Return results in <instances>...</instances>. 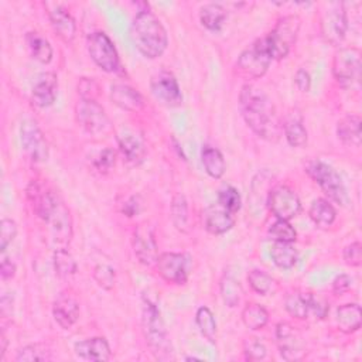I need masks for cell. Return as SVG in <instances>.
<instances>
[{
  "label": "cell",
  "mask_w": 362,
  "mask_h": 362,
  "mask_svg": "<svg viewBox=\"0 0 362 362\" xmlns=\"http://www.w3.org/2000/svg\"><path fill=\"white\" fill-rule=\"evenodd\" d=\"M76 356L92 362H106L112 358L109 342L102 337H92L74 345Z\"/></svg>",
  "instance_id": "cell-18"
},
{
  "label": "cell",
  "mask_w": 362,
  "mask_h": 362,
  "mask_svg": "<svg viewBox=\"0 0 362 362\" xmlns=\"http://www.w3.org/2000/svg\"><path fill=\"white\" fill-rule=\"evenodd\" d=\"M225 18L226 10L219 3H208L199 10V21L209 31H219Z\"/></svg>",
  "instance_id": "cell-30"
},
{
  "label": "cell",
  "mask_w": 362,
  "mask_h": 362,
  "mask_svg": "<svg viewBox=\"0 0 362 362\" xmlns=\"http://www.w3.org/2000/svg\"><path fill=\"white\" fill-rule=\"evenodd\" d=\"M332 74L342 88H354L361 79V51L355 47L339 48L332 58Z\"/></svg>",
  "instance_id": "cell-8"
},
{
  "label": "cell",
  "mask_w": 362,
  "mask_h": 362,
  "mask_svg": "<svg viewBox=\"0 0 362 362\" xmlns=\"http://www.w3.org/2000/svg\"><path fill=\"white\" fill-rule=\"evenodd\" d=\"M344 260L351 267H359L362 263V245L361 242L355 240L345 246L344 249Z\"/></svg>",
  "instance_id": "cell-49"
},
{
  "label": "cell",
  "mask_w": 362,
  "mask_h": 362,
  "mask_svg": "<svg viewBox=\"0 0 362 362\" xmlns=\"http://www.w3.org/2000/svg\"><path fill=\"white\" fill-rule=\"evenodd\" d=\"M54 269L59 277H69L76 272V262L66 247H58L54 252Z\"/></svg>",
  "instance_id": "cell-37"
},
{
  "label": "cell",
  "mask_w": 362,
  "mask_h": 362,
  "mask_svg": "<svg viewBox=\"0 0 362 362\" xmlns=\"http://www.w3.org/2000/svg\"><path fill=\"white\" fill-rule=\"evenodd\" d=\"M88 54L92 61L105 72H116L120 68L117 49L110 37L103 31L90 33L86 38Z\"/></svg>",
  "instance_id": "cell-10"
},
{
  "label": "cell",
  "mask_w": 362,
  "mask_h": 362,
  "mask_svg": "<svg viewBox=\"0 0 362 362\" xmlns=\"http://www.w3.org/2000/svg\"><path fill=\"white\" fill-rule=\"evenodd\" d=\"M320 27L324 40L329 44L338 45L345 38L348 30V17L344 3H328L325 10L321 13Z\"/></svg>",
  "instance_id": "cell-12"
},
{
  "label": "cell",
  "mask_w": 362,
  "mask_h": 362,
  "mask_svg": "<svg viewBox=\"0 0 362 362\" xmlns=\"http://www.w3.org/2000/svg\"><path fill=\"white\" fill-rule=\"evenodd\" d=\"M204 228L212 235H223L235 225V216L222 205H209L202 212Z\"/></svg>",
  "instance_id": "cell-17"
},
{
  "label": "cell",
  "mask_w": 362,
  "mask_h": 362,
  "mask_svg": "<svg viewBox=\"0 0 362 362\" xmlns=\"http://www.w3.org/2000/svg\"><path fill=\"white\" fill-rule=\"evenodd\" d=\"M25 42H27V48H28L31 57L35 61H38L41 64H49L51 62V59L54 57L52 45L40 33H35V31L27 33Z\"/></svg>",
  "instance_id": "cell-28"
},
{
  "label": "cell",
  "mask_w": 362,
  "mask_h": 362,
  "mask_svg": "<svg viewBox=\"0 0 362 362\" xmlns=\"http://www.w3.org/2000/svg\"><path fill=\"white\" fill-rule=\"evenodd\" d=\"M27 197L33 211L48 225L52 240L61 247H65L72 238V221L61 197L54 189L37 181L30 182Z\"/></svg>",
  "instance_id": "cell-1"
},
{
  "label": "cell",
  "mask_w": 362,
  "mask_h": 362,
  "mask_svg": "<svg viewBox=\"0 0 362 362\" xmlns=\"http://www.w3.org/2000/svg\"><path fill=\"white\" fill-rule=\"evenodd\" d=\"M351 284H352V279L351 276L342 273L339 276H337L332 281V293L339 296V294H344L346 293L349 288H351Z\"/></svg>",
  "instance_id": "cell-51"
},
{
  "label": "cell",
  "mask_w": 362,
  "mask_h": 362,
  "mask_svg": "<svg viewBox=\"0 0 362 362\" xmlns=\"http://www.w3.org/2000/svg\"><path fill=\"white\" fill-rule=\"evenodd\" d=\"M270 256L273 263L283 270L293 269L298 260L296 247L287 242H273L270 247Z\"/></svg>",
  "instance_id": "cell-29"
},
{
  "label": "cell",
  "mask_w": 362,
  "mask_h": 362,
  "mask_svg": "<svg viewBox=\"0 0 362 362\" xmlns=\"http://www.w3.org/2000/svg\"><path fill=\"white\" fill-rule=\"evenodd\" d=\"M171 219L174 226L181 230H188V205L182 194H175L171 201Z\"/></svg>",
  "instance_id": "cell-36"
},
{
  "label": "cell",
  "mask_w": 362,
  "mask_h": 362,
  "mask_svg": "<svg viewBox=\"0 0 362 362\" xmlns=\"http://www.w3.org/2000/svg\"><path fill=\"white\" fill-rule=\"evenodd\" d=\"M243 355L246 361H262L266 358V346L259 338L250 337L243 341Z\"/></svg>",
  "instance_id": "cell-45"
},
{
  "label": "cell",
  "mask_w": 362,
  "mask_h": 362,
  "mask_svg": "<svg viewBox=\"0 0 362 362\" xmlns=\"http://www.w3.org/2000/svg\"><path fill=\"white\" fill-rule=\"evenodd\" d=\"M116 163V153L112 148H105L99 153V156L95 158L93 165L98 171L106 173L109 171Z\"/></svg>",
  "instance_id": "cell-50"
},
{
  "label": "cell",
  "mask_w": 362,
  "mask_h": 362,
  "mask_svg": "<svg viewBox=\"0 0 362 362\" xmlns=\"http://www.w3.org/2000/svg\"><path fill=\"white\" fill-rule=\"evenodd\" d=\"M284 136L291 147H304L307 144V130L298 116H290L283 124Z\"/></svg>",
  "instance_id": "cell-33"
},
{
  "label": "cell",
  "mask_w": 362,
  "mask_h": 362,
  "mask_svg": "<svg viewBox=\"0 0 362 362\" xmlns=\"http://www.w3.org/2000/svg\"><path fill=\"white\" fill-rule=\"evenodd\" d=\"M239 110L245 123L264 140H276L280 133L279 117L270 98L255 85L246 83L239 93Z\"/></svg>",
  "instance_id": "cell-2"
},
{
  "label": "cell",
  "mask_w": 362,
  "mask_h": 362,
  "mask_svg": "<svg viewBox=\"0 0 362 362\" xmlns=\"http://www.w3.org/2000/svg\"><path fill=\"white\" fill-rule=\"evenodd\" d=\"M76 89L79 98L86 100H96L100 90L98 82L93 78H81L76 85Z\"/></svg>",
  "instance_id": "cell-47"
},
{
  "label": "cell",
  "mask_w": 362,
  "mask_h": 362,
  "mask_svg": "<svg viewBox=\"0 0 362 362\" xmlns=\"http://www.w3.org/2000/svg\"><path fill=\"white\" fill-rule=\"evenodd\" d=\"M308 215L314 222V225H317L321 229L329 228L337 219V211L334 205L325 198L314 199L310 205Z\"/></svg>",
  "instance_id": "cell-26"
},
{
  "label": "cell",
  "mask_w": 362,
  "mask_h": 362,
  "mask_svg": "<svg viewBox=\"0 0 362 362\" xmlns=\"http://www.w3.org/2000/svg\"><path fill=\"white\" fill-rule=\"evenodd\" d=\"M110 100L123 110L136 112L143 107V96L141 93L124 83H115L110 88Z\"/></svg>",
  "instance_id": "cell-22"
},
{
  "label": "cell",
  "mask_w": 362,
  "mask_h": 362,
  "mask_svg": "<svg viewBox=\"0 0 362 362\" xmlns=\"http://www.w3.org/2000/svg\"><path fill=\"white\" fill-rule=\"evenodd\" d=\"M119 150L123 157L132 164H140L146 157V150L143 143L133 134H123L117 139Z\"/></svg>",
  "instance_id": "cell-32"
},
{
  "label": "cell",
  "mask_w": 362,
  "mask_h": 362,
  "mask_svg": "<svg viewBox=\"0 0 362 362\" xmlns=\"http://www.w3.org/2000/svg\"><path fill=\"white\" fill-rule=\"evenodd\" d=\"M195 322L201 335L205 339H208L211 344H215L216 342V320L214 313L205 305L199 307L195 313Z\"/></svg>",
  "instance_id": "cell-34"
},
{
  "label": "cell",
  "mask_w": 362,
  "mask_h": 362,
  "mask_svg": "<svg viewBox=\"0 0 362 362\" xmlns=\"http://www.w3.org/2000/svg\"><path fill=\"white\" fill-rule=\"evenodd\" d=\"M20 137H21V144L24 151L28 154V157L33 161L42 163L48 158V154H49L48 143L35 120L25 119L21 123Z\"/></svg>",
  "instance_id": "cell-14"
},
{
  "label": "cell",
  "mask_w": 362,
  "mask_h": 362,
  "mask_svg": "<svg viewBox=\"0 0 362 362\" xmlns=\"http://www.w3.org/2000/svg\"><path fill=\"white\" fill-rule=\"evenodd\" d=\"M52 315L61 328L69 329L79 318V304L71 294L64 293L54 301Z\"/></svg>",
  "instance_id": "cell-20"
},
{
  "label": "cell",
  "mask_w": 362,
  "mask_h": 362,
  "mask_svg": "<svg viewBox=\"0 0 362 362\" xmlns=\"http://www.w3.org/2000/svg\"><path fill=\"white\" fill-rule=\"evenodd\" d=\"M133 252L137 260L144 266L156 264L158 259V247L151 228L140 225L133 235Z\"/></svg>",
  "instance_id": "cell-16"
},
{
  "label": "cell",
  "mask_w": 362,
  "mask_h": 362,
  "mask_svg": "<svg viewBox=\"0 0 362 362\" xmlns=\"http://www.w3.org/2000/svg\"><path fill=\"white\" fill-rule=\"evenodd\" d=\"M284 308L291 317L298 318V320H305L310 314L305 293L294 291V293L287 294L284 298Z\"/></svg>",
  "instance_id": "cell-35"
},
{
  "label": "cell",
  "mask_w": 362,
  "mask_h": 362,
  "mask_svg": "<svg viewBox=\"0 0 362 362\" xmlns=\"http://www.w3.org/2000/svg\"><path fill=\"white\" fill-rule=\"evenodd\" d=\"M153 96L164 106L175 107L182 103V93L177 78L170 71H160L150 81Z\"/></svg>",
  "instance_id": "cell-15"
},
{
  "label": "cell",
  "mask_w": 362,
  "mask_h": 362,
  "mask_svg": "<svg viewBox=\"0 0 362 362\" xmlns=\"http://www.w3.org/2000/svg\"><path fill=\"white\" fill-rule=\"evenodd\" d=\"M269 173H266V171H262V173H259L255 178H253V182H252V188L253 189H257V191H263V189H269L267 188V184H269ZM266 195H263V194H260L259 195V192H250V206H252V209H253V212H255V208H257V211L260 209L262 211V205H266ZM257 211H256V214H257Z\"/></svg>",
  "instance_id": "cell-43"
},
{
  "label": "cell",
  "mask_w": 362,
  "mask_h": 362,
  "mask_svg": "<svg viewBox=\"0 0 362 362\" xmlns=\"http://www.w3.org/2000/svg\"><path fill=\"white\" fill-rule=\"evenodd\" d=\"M247 281H249L252 290L260 296H266L272 290L273 283H274L273 277L269 273L259 270V269H253L247 273Z\"/></svg>",
  "instance_id": "cell-41"
},
{
  "label": "cell",
  "mask_w": 362,
  "mask_h": 362,
  "mask_svg": "<svg viewBox=\"0 0 362 362\" xmlns=\"http://www.w3.org/2000/svg\"><path fill=\"white\" fill-rule=\"evenodd\" d=\"M362 324L361 305L356 303L344 304L337 310V325L344 334L356 332Z\"/></svg>",
  "instance_id": "cell-24"
},
{
  "label": "cell",
  "mask_w": 362,
  "mask_h": 362,
  "mask_svg": "<svg viewBox=\"0 0 362 362\" xmlns=\"http://www.w3.org/2000/svg\"><path fill=\"white\" fill-rule=\"evenodd\" d=\"M17 235V223L10 218H3L0 222V252L4 253L7 246Z\"/></svg>",
  "instance_id": "cell-46"
},
{
  "label": "cell",
  "mask_w": 362,
  "mask_h": 362,
  "mask_svg": "<svg viewBox=\"0 0 362 362\" xmlns=\"http://www.w3.org/2000/svg\"><path fill=\"white\" fill-rule=\"evenodd\" d=\"M276 338L280 349V355L286 361H294L301 358L303 349L300 341L296 338L293 327L288 322H279L276 327Z\"/></svg>",
  "instance_id": "cell-21"
},
{
  "label": "cell",
  "mask_w": 362,
  "mask_h": 362,
  "mask_svg": "<svg viewBox=\"0 0 362 362\" xmlns=\"http://www.w3.org/2000/svg\"><path fill=\"white\" fill-rule=\"evenodd\" d=\"M130 38L136 49L148 59L160 58L168 45L165 27L150 10L136 13L130 25Z\"/></svg>",
  "instance_id": "cell-3"
},
{
  "label": "cell",
  "mask_w": 362,
  "mask_h": 362,
  "mask_svg": "<svg viewBox=\"0 0 362 362\" xmlns=\"http://www.w3.org/2000/svg\"><path fill=\"white\" fill-rule=\"evenodd\" d=\"M240 317H242V321H243L245 327L252 329V331L263 329L266 327V324L269 322L267 310L263 305L257 304V303L246 304L242 310Z\"/></svg>",
  "instance_id": "cell-31"
},
{
  "label": "cell",
  "mask_w": 362,
  "mask_h": 362,
  "mask_svg": "<svg viewBox=\"0 0 362 362\" xmlns=\"http://www.w3.org/2000/svg\"><path fill=\"white\" fill-rule=\"evenodd\" d=\"M266 205L276 219L290 221L301 212V201L298 195L287 185H276L270 188Z\"/></svg>",
  "instance_id": "cell-13"
},
{
  "label": "cell",
  "mask_w": 362,
  "mask_h": 362,
  "mask_svg": "<svg viewBox=\"0 0 362 362\" xmlns=\"http://www.w3.org/2000/svg\"><path fill=\"white\" fill-rule=\"evenodd\" d=\"M242 287L239 284V281H236L233 277L230 276H225L221 280V296L223 303L229 307L233 308L240 303L242 298Z\"/></svg>",
  "instance_id": "cell-38"
},
{
  "label": "cell",
  "mask_w": 362,
  "mask_h": 362,
  "mask_svg": "<svg viewBox=\"0 0 362 362\" xmlns=\"http://www.w3.org/2000/svg\"><path fill=\"white\" fill-rule=\"evenodd\" d=\"M58 95V78L54 72H45L38 76L33 92L31 99L38 107H49Z\"/></svg>",
  "instance_id": "cell-19"
},
{
  "label": "cell",
  "mask_w": 362,
  "mask_h": 362,
  "mask_svg": "<svg viewBox=\"0 0 362 362\" xmlns=\"http://www.w3.org/2000/svg\"><path fill=\"white\" fill-rule=\"evenodd\" d=\"M75 116L76 122L90 136L103 137L112 130L110 119L107 117L103 106L98 100L79 99L75 106Z\"/></svg>",
  "instance_id": "cell-9"
},
{
  "label": "cell",
  "mask_w": 362,
  "mask_h": 362,
  "mask_svg": "<svg viewBox=\"0 0 362 362\" xmlns=\"http://www.w3.org/2000/svg\"><path fill=\"white\" fill-rule=\"evenodd\" d=\"M141 325L144 338L151 349V354L160 361L174 359V351L171 341L168 339L165 324L163 321L157 303L150 297L143 298Z\"/></svg>",
  "instance_id": "cell-4"
},
{
  "label": "cell",
  "mask_w": 362,
  "mask_h": 362,
  "mask_svg": "<svg viewBox=\"0 0 362 362\" xmlns=\"http://www.w3.org/2000/svg\"><path fill=\"white\" fill-rule=\"evenodd\" d=\"M218 204L222 205L229 212L236 214L242 206V198L239 191L230 185L221 188L218 192Z\"/></svg>",
  "instance_id": "cell-42"
},
{
  "label": "cell",
  "mask_w": 362,
  "mask_h": 362,
  "mask_svg": "<svg viewBox=\"0 0 362 362\" xmlns=\"http://www.w3.org/2000/svg\"><path fill=\"white\" fill-rule=\"evenodd\" d=\"M51 351L42 345V344H31L24 348H21L17 355L16 361L17 362H33V361H49Z\"/></svg>",
  "instance_id": "cell-40"
},
{
  "label": "cell",
  "mask_w": 362,
  "mask_h": 362,
  "mask_svg": "<svg viewBox=\"0 0 362 362\" xmlns=\"http://www.w3.org/2000/svg\"><path fill=\"white\" fill-rule=\"evenodd\" d=\"M305 297H307L310 313L314 314L315 318H320V320L325 318L328 311H329L328 303L322 297H320V296H317L314 293H305Z\"/></svg>",
  "instance_id": "cell-48"
},
{
  "label": "cell",
  "mask_w": 362,
  "mask_h": 362,
  "mask_svg": "<svg viewBox=\"0 0 362 362\" xmlns=\"http://www.w3.org/2000/svg\"><path fill=\"white\" fill-rule=\"evenodd\" d=\"M140 209H141V199L139 195H132L129 199L124 201V204L122 206V212L129 218L137 215L140 212Z\"/></svg>",
  "instance_id": "cell-52"
},
{
  "label": "cell",
  "mask_w": 362,
  "mask_h": 362,
  "mask_svg": "<svg viewBox=\"0 0 362 362\" xmlns=\"http://www.w3.org/2000/svg\"><path fill=\"white\" fill-rule=\"evenodd\" d=\"M338 139L348 146H361V117L358 115H346L337 124Z\"/></svg>",
  "instance_id": "cell-25"
},
{
  "label": "cell",
  "mask_w": 362,
  "mask_h": 362,
  "mask_svg": "<svg viewBox=\"0 0 362 362\" xmlns=\"http://www.w3.org/2000/svg\"><path fill=\"white\" fill-rule=\"evenodd\" d=\"M0 274L3 280H10L16 274V264L6 256H3L0 262Z\"/></svg>",
  "instance_id": "cell-54"
},
{
  "label": "cell",
  "mask_w": 362,
  "mask_h": 362,
  "mask_svg": "<svg viewBox=\"0 0 362 362\" xmlns=\"http://www.w3.org/2000/svg\"><path fill=\"white\" fill-rule=\"evenodd\" d=\"M294 82L301 92H308L311 88V76L308 71H305L304 68H298L294 75Z\"/></svg>",
  "instance_id": "cell-53"
},
{
  "label": "cell",
  "mask_w": 362,
  "mask_h": 362,
  "mask_svg": "<svg viewBox=\"0 0 362 362\" xmlns=\"http://www.w3.org/2000/svg\"><path fill=\"white\" fill-rule=\"evenodd\" d=\"M201 163L205 168V173L215 180L223 177L226 171V163L222 153L211 146H204L201 150Z\"/></svg>",
  "instance_id": "cell-27"
},
{
  "label": "cell",
  "mask_w": 362,
  "mask_h": 362,
  "mask_svg": "<svg viewBox=\"0 0 362 362\" xmlns=\"http://www.w3.org/2000/svg\"><path fill=\"white\" fill-rule=\"evenodd\" d=\"M0 361L4 358V354H6V349H7V337L4 334V331H1V335H0Z\"/></svg>",
  "instance_id": "cell-55"
},
{
  "label": "cell",
  "mask_w": 362,
  "mask_h": 362,
  "mask_svg": "<svg viewBox=\"0 0 362 362\" xmlns=\"http://www.w3.org/2000/svg\"><path fill=\"white\" fill-rule=\"evenodd\" d=\"M92 276H93V280L98 283V286L105 290L113 288V286L116 283V272L113 267H110L107 264H98L93 269Z\"/></svg>",
  "instance_id": "cell-44"
},
{
  "label": "cell",
  "mask_w": 362,
  "mask_h": 362,
  "mask_svg": "<svg viewBox=\"0 0 362 362\" xmlns=\"http://www.w3.org/2000/svg\"><path fill=\"white\" fill-rule=\"evenodd\" d=\"M305 173L320 185L328 199L339 205H345L348 202L345 184L334 167L321 160H311L305 164Z\"/></svg>",
  "instance_id": "cell-5"
},
{
  "label": "cell",
  "mask_w": 362,
  "mask_h": 362,
  "mask_svg": "<svg viewBox=\"0 0 362 362\" xmlns=\"http://www.w3.org/2000/svg\"><path fill=\"white\" fill-rule=\"evenodd\" d=\"M272 59L266 37H262L240 52L235 69L245 79H259L267 72Z\"/></svg>",
  "instance_id": "cell-6"
},
{
  "label": "cell",
  "mask_w": 362,
  "mask_h": 362,
  "mask_svg": "<svg viewBox=\"0 0 362 362\" xmlns=\"http://www.w3.org/2000/svg\"><path fill=\"white\" fill-rule=\"evenodd\" d=\"M158 274L168 283L185 284L192 272V257L187 253L165 252L156 262Z\"/></svg>",
  "instance_id": "cell-11"
},
{
  "label": "cell",
  "mask_w": 362,
  "mask_h": 362,
  "mask_svg": "<svg viewBox=\"0 0 362 362\" xmlns=\"http://www.w3.org/2000/svg\"><path fill=\"white\" fill-rule=\"evenodd\" d=\"M300 25L301 20L297 14L283 16L277 20L274 28L267 35H264L273 59H281L287 57L291 47L296 44Z\"/></svg>",
  "instance_id": "cell-7"
},
{
  "label": "cell",
  "mask_w": 362,
  "mask_h": 362,
  "mask_svg": "<svg viewBox=\"0 0 362 362\" xmlns=\"http://www.w3.org/2000/svg\"><path fill=\"white\" fill-rule=\"evenodd\" d=\"M48 16H49L51 27L55 31V34L62 41L71 42L76 34V23H75V18L71 16V13L61 6H55Z\"/></svg>",
  "instance_id": "cell-23"
},
{
  "label": "cell",
  "mask_w": 362,
  "mask_h": 362,
  "mask_svg": "<svg viewBox=\"0 0 362 362\" xmlns=\"http://www.w3.org/2000/svg\"><path fill=\"white\" fill-rule=\"evenodd\" d=\"M267 235L270 236V239H273V242H287V243H293L297 238V232L291 226V223L283 219H276L269 226Z\"/></svg>",
  "instance_id": "cell-39"
}]
</instances>
